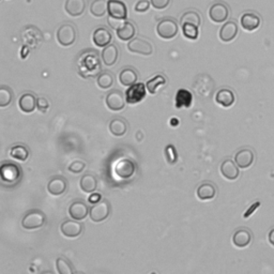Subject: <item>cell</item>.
Instances as JSON below:
<instances>
[{
	"mask_svg": "<svg viewBox=\"0 0 274 274\" xmlns=\"http://www.w3.org/2000/svg\"><path fill=\"white\" fill-rule=\"evenodd\" d=\"M57 41L62 46H71L76 41V30L72 24L61 25L57 30Z\"/></svg>",
	"mask_w": 274,
	"mask_h": 274,
	"instance_id": "cell-5",
	"label": "cell"
},
{
	"mask_svg": "<svg viewBox=\"0 0 274 274\" xmlns=\"http://www.w3.org/2000/svg\"><path fill=\"white\" fill-rule=\"evenodd\" d=\"M79 186L85 193H93L96 190V186H98V181H96V178L93 175L86 174L81 178Z\"/></svg>",
	"mask_w": 274,
	"mask_h": 274,
	"instance_id": "cell-32",
	"label": "cell"
},
{
	"mask_svg": "<svg viewBox=\"0 0 274 274\" xmlns=\"http://www.w3.org/2000/svg\"><path fill=\"white\" fill-rule=\"evenodd\" d=\"M119 57V50L116 45L110 44L103 48L102 51V61L106 67H112L117 62Z\"/></svg>",
	"mask_w": 274,
	"mask_h": 274,
	"instance_id": "cell-26",
	"label": "cell"
},
{
	"mask_svg": "<svg viewBox=\"0 0 274 274\" xmlns=\"http://www.w3.org/2000/svg\"><path fill=\"white\" fill-rule=\"evenodd\" d=\"M119 82L124 87H130L137 83L138 79V74L132 68H124L123 70L119 73Z\"/></svg>",
	"mask_w": 274,
	"mask_h": 274,
	"instance_id": "cell-28",
	"label": "cell"
},
{
	"mask_svg": "<svg viewBox=\"0 0 274 274\" xmlns=\"http://www.w3.org/2000/svg\"><path fill=\"white\" fill-rule=\"evenodd\" d=\"M259 205H260V203H259V202H257V203H255V204H253L252 206H251V207H250L247 211H245V213L243 214V218H244V219L250 218V216L255 212V210L259 207Z\"/></svg>",
	"mask_w": 274,
	"mask_h": 274,
	"instance_id": "cell-47",
	"label": "cell"
},
{
	"mask_svg": "<svg viewBox=\"0 0 274 274\" xmlns=\"http://www.w3.org/2000/svg\"><path fill=\"white\" fill-rule=\"evenodd\" d=\"M89 203L90 204H92V205H94V204H96V203H99V202H101L102 201V197H101V195L100 194H98V193H94V194H91V195L89 196Z\"/></svg>",
	"mask_w": 274,
	"mask_h": 274,
	"instance_id": "cell-48",
	"label": "cell"
},
{
	"mask_svg": "<svg viewBox=\"0 0 274 274\" xmlns=\"http://www.w3.org/2000/svg\"><path fill=\"white\" fill-rule=\"evenodd\" d=\"M165 152V158H166V161L168 162V164L174 165L178 161V153H177V150L174 145H167L165 147L164 149Z\"/></svg>",
	"mask_w": 274,
	"mask_h": 274,
	"instance_id": "cell-41",
	"label": "cell"
},
{
	"mask_svg": "<svg viewBox=\"0 0 274 274\" xmlns=\"http://www.w3.org/2000/svg\"><path fill=\"white\" fill-rule=\"evenodd\" d=\"M0 178L3 183L15 184L22 178V168L13 162H3L0 167Z\"/></svg>",
	"mask_w": 274,
	"mask_h": 274,
	"instance_id": "cell-1",
	"label": "cell"
},
{
	"mask_svg": "<svg viewBox=\"0 0 274 274\" xmlns=\"http://www.w3.org/2000/svg\"><path fill=\"white\" fill-rule=\"evenodd\" d=\"M268 240H269V242H270L272 247H274V228H272V229L269 231V235H268Z\"/></svg>",
	"mask_w": 274,
	"mask_h": 274,
	"instance_id": "cell-50",
	"label": "cell"
},
{
	"mask_svg": "<svg viewBox=\"0 0 274 274\" xmlns=\"http://www.w3.org/2000/svg\"><path fill=\"white\" fill-rule=\"evenodd\" d=\"M175 103H176L177 108L191 107L192 103H193V95L191 93V91H188L187 89H183V88L179 89L176 93Z\"/></svg>",
	"mask_w": 274,
	"mask_h": 274,
	"instance_id": "cell-29",
	"label": "cell"
},
{
	"mask_svg": "<svg viewBox=\"0 0 274 274\" xmlns=\"http://www.w3.org/2000/svg\"><path fill=\"white\" fill-rule=\"evenodd\" d=\"M48 107H49V103L46 99L43 98V96H40V98L37 99V108L40 112L45 113L48 110Z\"/></svg>",
	"mask_w": 274,
	"mask_h": 274,
	"instance_id": "cell-45",
	"label": "cell"
},
{
	"mask_svg": "<svg viewBox=\"0 0 274 274\" xmlns=\"http://www.w3.org/2000/svg\"><path fill=\"white\" fill-rule=\"evenodd\" d=\"M89 211L90 210L88 208V205L82 201L73 202L70 205V207H68V214H70L73 220L76 221L85 220L89 214Z\"/></svg>",
	"mask_w": 274,
	"mask_h": 274,
	"instance_id": "cell-16",
	"label": "cell"
},
{
	"mask_svg": "<svg viewBox=\"0 0 274 274\" xmlns=\"http://www.w3.org/2000/svg\"><path fill=\"white\" fill-rule=\"evenodd\" d=\"M128 49L133 54H139L144 56H149L153 53L152 44L147 40L135 38L128 43Z\"/></svg>",
	"mask_w": 274,
	"mask_h": 274,
	"instance_id": "cell-9",
	"label": "cell"
},
{
	"mask_svg": "<svg viewBox=\"0 0 274 274\" xmlns=\"http://www.w3.org/2000/svg\"><path fill=\"white\" fill-rule=\"evenodd\" d=\"M146 89L147 87L142 83H136L130 86L127 91H125V101L131 105L140 103L146 96Z\"/></svg>",
	"mask_w": 274,
	"mask_h": 274,
	"instance_id": "cell-7",
	"label": "cell"
},
{
	"mask_svg": "<svg viewBox=\"0 0 274 274\" xmlns=\"http://www.w3.org/2000/svg\"><path fill=\"white\" fill-rule=\"evenodd\" d=\"M228 16H229V9L225 3L216 2L211 5L209 10V17L212 22L220 24V23L225 22Z\"/></svg>",
	"mask_w": 274,
	"mask_h": 274,
	"instance_id": "cell-15",
	"label": "cell"
},
{
	"mask_svg": "<svg viewBox=\"0 0 274 274\" xmlns=\"http://www.w3.org/2000/svg\"><path fill=\"white\" fill-rule=\"evenodd\" d=\"M237 34H238V25L235 22L229 21L222 26L219 36L221 41H223L224 43H229L237 37Z\"/></svg>",
	"mask_w": 274,
	"mask_h": 274,
	"instance_id": "cell-20",
	"label": "cell"
},
{
	"mask_svg": "<svg viewBox=\"0 0 274 274\" xmlns=\"http://www.w3.org/2000/svg\"><path fill=\"white\" fill-rule=\"evenodd\" d=\"M125 102L127 101H125L121 91L116 89L110 91L105 98L106 106L108 107V110H111L112 112H120L123 110L125 106Z\"/></svg>",
	"mask_w": 274,
	"mask_h": 274,
	"instance_id": "cell-11",
	"label": "cell"
},
{
	"mask_svg": "<svg viewBox=\"0 0 274 274\" xmlns=\"http://www.w3.org/2000/svg\"><path fill=\"white\" fill-rule=\"evenodd\" d=\"M182 27V33L183 36L188 40H196L199 36V30L198 26L193 25V24H183L181 25Z\"/></svg>",
	"mask_w": 274,
	"mask_h": 274,
	"instance_id": "cell-40",
	"label": "cell"
},
{
	"mask_svg": "<svg viewBox=\"0 0 274 274\" xmlns=\"http://www.w3.org/2000/svg\"><path fill=\"white\" fill-rule=\"evenodd\" d=\"M150 2L154 9L164 10L169 5L170 0H150Z\"/></svg>",
	"mask_w": 274,
	"mask_h": 274,
	"instance_id": "cell-44",
	"label": "cell"
},
{
	"mask_svg": "<svg viewBox=\"0 0 274 274\" xmlns=\"http://www.w3.org/2000/svg\"><path fill=\"white\" fill-rule=\"evenodd\" d=\"M255 161V152L250 148H242L235 154V162L239 168H249Z\"/></svg>",
	"mask_w": 274,
	"mask_h": 274,
	"instance_id": "cell-13",
	"label": "cell"
},
{
	"mask_svg": "<svg viewBox=\"0 0 274 274\" xmlns=\"http://www.w3.org/2000/svg\"><path fill=\"white\" fill-rule=\"evenodd\" d=\"M202 23V19H201V14L196 11H187L181 17V25L183 24H193L196 26H201Z\"/></svg>",
	"mask_w": 274,
	"mask_h": 274,
	"instance_id": "cell-36",
	"label": "cell"
},
{
	"mask_svg": "<svg viewBox=\"0 0 274 274\" xmlns=\"http://www.w3.org/2000/svg\"><path fill=\"white\" fill-rule=\"evenodd\" d=\"M150 3L148 1V0H139V1H137V3L135 4V11L136 12H139V13H144V12H147L148 10H149V7H150Z\"/></svg>",
	"mask_w": 274,
	"mask_h": 274,
	"instance_id": "cell-43",
	"label": "cell"
},
{
	"mask_svg": "<svg viewBox=\"0 0 274 274\" xmlns=\"http://www.w3.org/2000/svg\"><path fill=\"white\" fill-rule=\"evenodd\" d=\"M196 195L201 201H211L216 196V186L211 182H205L197 187Z\"/></svg>",
	"mask_w": 274,
	"mask_h": 274,
	"instance_id": "cell-27",
	"label": "cell"
},
{
	"mask_svg": "<svg viewBox=\"0 0 274 274\" xmlns=\"http://www.w3.org/2000/svg\"><path fill=\"white\" fill-rule=\"evenodd\" d=\"M128 131V124L122 118H115L110 122V132L116 137H122Z\"/></svg>",
	"mask_w": 274,
	"mask_h": 274,
	"instance_id": "cell-31",
	"label": "cell"
},
{
	"mask_svg": "<svg viewBox=\"0 0 274 274\" xmlns=\"http://www.w3.org/2000/svg\"><path fill=\"white\" fill-rule=\"evenodd\" d=\"M220 170L222 176L229 181L238 179V177L240 175L239 166L236 164V162H233L230 159L224 160V161L222 162Z\"/></svg>",
	"mask_w": 274,
	"mask_h": 274,
	"instance_id": "cell-18",
	"label": "cell"
},
{
	"mask_svg": "<svg viewBox=\"0 0 274 274\" xmlns=\"http://www.w3.org/2000/svg\"><path fill=\"white\" fill-rule=\"evenodd\" d=\"M45 221H46V218H45V213L43 211L33 209L30 210L29 212H27L24 218H23L22 226L27 230L39 229V228L44 226Z\"/></svg>",
	"mask_w": 274,
	"mask_h": 274,
	"instance_id": "cell-2",
	"label": "cell"
},
{
	"mask_svg": "<svg viewBox=\"0 0 274 274\" xmlns=\"http://www.w3.org/2000/svg\"><path fill=\"white\" fill-rule=\"evenodd\" d=\"M106 0H93L90 5V13L94 17H103L107 12Z\"/></svg>",
	"mask_w": 274,
	"mask_h": 274,
	"instance_id": "cell-35",
	"label": "cell"
},
{
	"mask_svg": "<svg viewBox=\"0 0 274 274\" xmlns=\"http://www.w3.org/2000/svg\"><path fill=\"white\" fill-rule=\"evenodd\" d=\"M28 54H29V46H27V45H24V46L22 47V58L24 59L26 58V57L28 56Z\"/></svg>",
	"mask_w": 274,
	"mask_h": 274,
	"instance_id": "cell-49",
	"label": "cell"
},
{
	"mask_svg": "<svg viewBox=\"0 0 274 274\" xmlns=\"http://www.w3.org/2000/svg\"><path fill=\"white\" fill-rule=\"evenodd\" d=\"M21 111L25 114H31L37 108V98L31 92H25L21 95L19 100Z\"/></svg>",
	"mask_w": 274,
	"mask_h": 274,
	"instance_id": "cell-24",
	"label": "cell"
},
{
	"mask_svg": "<svg viewBox=\"0 0 274 274\" xmlns=\"http://www.w3.org/2000/svg\"><path fill=\"white\" fill-rule=\"evenodd\" d=\"M252 242V233L248 228H238L232 235V243L238 249H244Z\"/></svg>",
	"mask_w": 274,
	"mask_h": 274,
	"instance_id": "cell-17",
	"label": "cell"
},
{
	"mask_svg": "<svg viewBox=\"0 0 274 274\" xmlns=\"http://www.w3.org/2000/svg\"><path fill=\"white\" fill-rule=\"evenodd\" d=\"M13 100V92L7 86H1L0 88V107H7Z\"/></svg>",
	"mask_w": 274,
	"mask_h": 274,
	"instance_id": "cell-39",
	"label": "cell"
},
{
	"mask_svg": "<svg viewBox=\"0 0 274 274\" xmlns=\"http://www.w3.org/2000/svg\"><path fill=\"white\" fill-rule=\"evenodd\" d=\"M86 168V163L83 161H74L70 165H68V171H71L73 174H81Z\"/></svg>",
	"mask_w": 274,
	"mask_h": 274,
	"instance_id": "cell-42",
	"label": "cell"
},
{
	"mask_svg": "<svg viewBox=\"0 0 274 274\" xmlns=\"http://www.w3.org/2000/svg\"><path fill=\"white\" fill-rule=\"evenodd\" d=\"M79 68L88 72L89 74H95L96 71L100 70V61L98 58V55L94 53H86L84 54L81 59H79Z\"/></svg>",
	"mask_w": 274,
	"mask_h": 274,
	"instance_id": "cell-10",
	"label": "cell"
},
{
	"mask_svg": "<svg viewBox=\"0 0 274 274\" xmlns=\"http://www.w3.org/2000/svg\"><path fill=\"white\" fill-rule=\"evenodd\" d=\"M60 231L65 237L74 239L81 236L83 231V225L76 220H67L61 223Z\"/></svg>",
	"mask_w": 274,
	"mask_h": 274,
	"instance_id": "cell-12",
	"label": "cell"
},
{
	"mask_svg": "<svg viewBox=\"0 0 274 274\" xmlns=\"http://www.w3.org/2000/svg\"><path fill=\"white\" fill-rule=\"evenodd\" d=\"M178 24L173 19H164L159 22L157 26V33L160 38L170 40L178 34Z\"/></svg>",
	"mask_w": 274,
	"mask_h": 274,
	"instance_id": "cell-4",
	"label": "cell"
},
{
	"mask_svg": "<svg viewBox=\"0 0 274 274\" xmlns=\"http://www.w3.org/2000/svg\"><path fill=\"white\" fill-rule=\"evenodd\" d=\"M108 15L117 20H127L128 10L127 5L120 0H108L107 3Z\"/></svg>",
	"mask_w": 274,
	"mask_h": 274,
	"instance_id": "cell-14",
	"label": "cell"
},
{
	"mask_svg": "<svg viewBox=\"0 0 274 274\" xmlns=\"http://www.w3.org/2000/svg\"><path fill=\"white\" fill-rule=\"evenodd\" d=\"M56 268H57V271H58V273L60 274L74 273V269H73V266L71 265V262L62 256L56 260Z\"/></svg>",
	"mask_w": 274,
	"mask_h": 274,
	"instance_id": "cell-38",
	"label": "cell"
},
{
	"mask_svg": "<svg viewBox=\"0 0 274 274\" xmlns=\"http://www.w3.org/2000/svg\"><path fill=\"white\" fill-rule=\"evenodd\" d=\"M124 20H117V19H114V17H108V24L111 25V27L113 28H115V29L117 30L118 28L121 27L123 24H124Z\"/></svg>",
	"mask_w": 274,
	"mask_h": 274,
	"instance_id": "cell-46",
	"label": "cell"
},
{
	"mask_svg": "<svg viewBox=\"0 0 274 274\" xmlns=\"http://www.w3.org/2000/svg\"><path fill=\"white\" fill-rule=\"evenodd\" d=\"M86 3V0H67L65 4L66 12L72 17L81 16L85 12Z\"/></svg>",
	"mask_w": 274,
	"mask_h": 274,
	"instance_id": "cell-25",
	"label": "cell"
},
{
	"mask_svg": "<svg viewBox=\"0 0 274 274\" xmlns=\"http://www.w3.org/2000/svg\"><path fill=\"white\" fill-rule=\"evenodd\" d=\"M116 31L119 40H121V41H131L135 36L136 28L133 25V23L125 22L124 24L120 28H118Z\"/></svg>",
	"mask_w": 274,
	"mask_h": 274,
	"instance_id": "cell-30",
	"label": "cell"
},
{
	"mask_svg": "<svg viewBox=\"0 0 274 274\" xmlns=\"http://www.w3.org/2000/svg\"><path fill=\"white\" fill-rule=\"evenodd\" d=\"M96 84H98L101 89L111 88L114 84V76L110 72H102L96 78Z\"/></svg>",
	"mask_w": 274,
	"mask_h": 274,
	"instance_id": "cell-37",
	"label": "cell"
},
{
	"mask_svg": "<svg viewBox=\"0 0 274 274\" xmlns=\"http://www.w3.org/2000/svg\"><path fill=\"white\" fill-rule=\"evenodd\" d=\"M68 188V181L62 176H56L48 182L47 191L53 196H60Z\"/></svg>",
	"mask_w": 274,
	"mask_h": 274,
	"instance_id": "cell-19",
	"label": "cell"
},
{
	"mask_svg": "<svg viewBox=\"0 0 274 274\" xmlns=\"http://www.w3.org/2000/svg\"><path fill=\"white\" fill-rule=\"evenodd\" d=\"M241 26L244 30L247 31H254L257 28H259L261 24V19L259 15H257L254 12H247L241 16Z\"/></svg>",
	"mask_w": 274,
	"mask_h": 274,
	"instance_id": "cell-21",
	"label": "cell"
},
{
	"mask_svg": "<svg viewBox=\"0 0 274 274\" xmlns=\"http://www.w3.org/2000/svg\"><path fill=\"white\" fill-rule=\"evenodd\" d=\"M112 33L110 30H107L106 28L100 27L98 29H95L92 36V41L98 47L104 48L107 45H110L112 42Z\"/></svg>",
	"mask_w": 274,
	"mask_h": 274,
	"instance_id": "cell-23",
	"label": "cell"
},
{
	"mask_svg": "<svg viewBox=\"0 0 274 274\" xmlns=\"http://www.w3.org/2000/svg\"><path fill=\"white\" fill-rule=\"evenodd\" d=\"M112 207L111 204L106 199H102L101 202L94 204L91 207L89 211V216L90 220L94 223H101L105 221L111 214Z\"/></svg>",
	"mask_w": 274,
	"mask_h": 274,
	"instance_id": "cell-3",
	"label": "cell"
},
{
	"mask_svg": "<svg viewBox=\"0 0 274 274\" xmlns=\"http://www.w3.org/2000/svg\"><path fill=\"white\" fill-rule=\"evenodd\" d=\"M10 156L17 160V161L25 162L29 158V150H28V148L25 145L17 144L11 147Z\"/></svg>",
	"mask_w": 274,
	"mask_h": 274,
	"instance_id": "cell-33",
	"label": "cell"
},
{
	"mask_svg": "<svg viewBox=\"0 0 274 274\" xmlns=\"http://www.w3.org/2000/svg\"><path fill=\"white\" fill-rule=\"evenodd\" d=\"M22 40L25 45L31 48H37L42 42V33L38 28L28 26L22 32Z\"/></svg>",
	"mask_w": 274,
	"mask_h": 274,
	"instance_id": "cell-8",
	"label": "cell"
},
{
	"mask_svg": "<svg viewBox=\"0 0 274 274\" xmlns=\"http://www.w3.org/2000/svg\"><path fill=\"white\" fill-rule=\"evenodd\" d=\"M136 165L130 159H121L114 166V173L120 179H129L135 174Z\"/></svg>",
	"mask_w": 274,
	"mask_h": 274,
	"instance_id": "cell-6",
	"label": "cell"
},
{
	"mask_svg": "<svg viewBox=\"0 0 274 274\" xmlns=\"http://www.w3.org/2000/svg\"><path fill=\"white\" fill-rule=\"evenodd\" d=\"M236 95L232 90L228 88H223L219 90L215 94V102L222 107H230L235 104Z\"/></svg>",
	"mask_w": 274,
	"mask_h": 274,
	"instance_id": "cell-22",
	"label": "cell"
},
{
	"mask_svg": "<svg viewBox=\"0 0 274 274\" xmlns=\"http://www.w3.org/2000/svg\"><path fill=\"white\" fill-rule=\"evenodd\" d=\"M166 84V78L164 75H156L147 82L146 87L150 94H157L158 89L163 87Z\"/></svg>",
	"mask_w": 274,
	"mask_h": 274,
	"instance_id": "cell-34",
	"label": "cell"
}]
</instances>
